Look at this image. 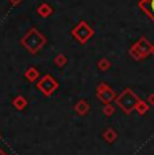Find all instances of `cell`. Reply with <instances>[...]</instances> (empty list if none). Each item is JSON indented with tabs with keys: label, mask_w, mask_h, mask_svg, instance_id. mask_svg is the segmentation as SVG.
I'll list each match as a JSON object with an SVG mask.
<instances>
[{
	"label": "cell",
	"mask_w": 154,
	"mask_h": 155,
	"mask_svg": "<svg viewBox=\"0 0 154 155\" xmlns=\"http://www.w3.org/2000/svg\"><path fill=\"white\" fill-rule=\"evenodd\" d=\"M150 54H153V55H154V45L152 46V51H150Z\"/></svg>",
	"instance_id": "19"
},
{
	"label": "cell",
	"mask_w": 154,
	"mask_h": 155,
	"mask_svg": "<svg viewBox=\"0 0 154 155\" xmlns=\"http://www.w3.org/2000/svg\"><path fill=\"white\" fill-rule=\"evenodd\" d=\"M20 43H22V46L25 47L27 51L35 54V53H38L43 46H45L46 38H45V35L39 31V30L30 28L25 34V37L20 39Z\"/></svg>",
	"instance_id": "1"
},
{
	"label": "cell",
	"mask_w": 154,
	"mask_h": 155,
	"mask_svg": "<svg viewBox=\"0 0 154 155\" xmlns=\"http://www.w3.org/2000/svg\"><path fill=\"white\" fill-rule=\"evenodd\" d=\"M93 34H95L93 28L91 27V26L88 25L85 20H81V22H80L79 25H77L76 27L72 30V35L75 37V39L79 41L81 45L87 43L88 41L92 38Z\"/></svg>",
	"instance_id": "3"
},
{
	"label": "cell",
	"mask_w": 154,
	"mask_h": 155,
	"mask_svg": "<svg viewBox=\"0 0 154 155\" xmlns=\"http://www.w3.org/2000/svg\"><path fill=\"white\" fill-rule=\"evenodd\" d=\"M102 111H103V113H104L105 116H112L115 113V107L112 105L111 103H109V104H104V105H103V108H102Z\"/></svg>",
	"instance_id": "15"
},
{
	"label": "cell",
	"mask_w": 154,
	"mask_h": 155,
	"mask_svg": "<svg viewBox=\"0 0 154 155\" xmlns=\"http://www.w3.org/2000/svg\"><path fill=\"white\" fill-rule=\"evenodd\" d=\"M97 68H99L100 70L105 71V70H108L109 68H111V64H109V61L107 58H102L99 62H97Z\"/></svg>",
	"instance_id": "16"
},
{
	"label": "cell",
	"mask_w": 154,
	"mask_h": 155,
	"mask_svg": "<svg viewBox=\"0 0 154 155\" xmlns=\"http://www.w3.org/2000/svg\"><path fill=\"white\" fill-rule=\"evenodd\" d=\"M75 111H76L77 115H80V116L87 115L88 111H89V104H88L85 100H80L75 105Z\"/></svg>",
	"instance_id": "8"
},
{
	"label": "cell",
	"mask_w": 154,
	"mask_h": 155,
	"mask_svg": "<svg viewBox=\"0 0 154 155\" xmlns=\"http://www.w3.org/2000/svg\"><path fill=\"white\" fill-rule=\"evenodd\" d=\"M116 104L120 107V109L127 113V115H130L132 111L135 109V105L138 104V101L141 100L137 94L132 92V89L130 88H126L122 93L119 94V96H116Z\"/></svg>",
	"instance_id": "2"
},
{
	"label": "cell",
	"mask_w": 154,
	"mask_h": 155,
	"mask_svg": "<svg viewBox=\"0 0 154 155\" xmlns=\"http://www.w3.org/2000/svg\"><path fill=\"white\" fill-rule=\"evenodd\" d=\"M96 97L100 101H102V103L109 104V103H112V101L116 99V93H115L114 89H112L108 84H105V82H102V84L97 86Z\"/></svg>",
	"instance_id": "6"
},
{
	"label": "cell",
	"mask_w": 154,
	"mask_h": 155,
	"mask_svg": "<svg viewBox=\"0 0 154 155\" xmlns=\"http://www.w3.org/2000/svg\"><path fill=\"white\" fill-rule=\"evenodd\" d=\"M12 105L15 107L18 111H23V109L27 107V100L23 96H16L15 99L12 100Z\"/></svg>",
	"instance_id": "11"
},
{
	"label": "cell",
	"mask_w": 154,
	"mask_h": 155,
	"mask_svg": "<svg viewBox=\"0 0 154 155\" xmlns=\"http://www.w3.org/2000/svg\"><path fill=\"white\" fill-rule=\"evenodd\" d=\"M139 7L154 20V0H142L139 3Z\"/></svg>",
	"instance_id": "7"
},
{
	"label": "cell",
	"mask_w": 154,
	"mask_h": 155,
	"mask_svg": "<svg viewBox=\"0 0 154 155\" xmlns=\"http://www.w3.org/2000/svg\"><path fill=\"white\" fill-rule=\"evenodd\" d=\"M103 138H104V140L107 143H114L118 138V134L114 128H107L104 131V134H103Z\"/></svg>",
	"instance_id": "12"
},
{
	"label": "cell",
	"mask_w": 154,
	"mask_h": 155,
	"mask_svg": "<svg viewBox=\"0 0 154 155\" xmlns=\"http://www.w3.org/2000/svg\"><path fill=\"white\" fill-rule=\"evenodd\" d=\"M37 88L42 92L45 96H52L58 88V82L55 81V78L50 74H46L42 78L38 80L37 82Z\"/></svg>",
	"instance_id": "5"
},
{
	"label": "cell",
	"mask_w": 154,
	"mask_h": 155,
	"mask_svg": "<svg viewBox=\"0 0 154 155\" xmlns=\"http://www.w3.org/2000/svg\"><path fill=\"white\" fill-rule=\"evenodd\" d=\"M37 12H38V15H41L42 18H47L49 15L53 14V8L50 7L49 4H46V3H42L41 5H38Z\"/></svg>",
	"instance_id": "10"
},
{
	"label": "cell",
	"mask_w": 154,
	"mask_h": 155,
	"mask_svg": "<svg viewBox=\"0 0 154 155\" xmlns=\"http://www.w3.org/2000/svg\"><path fill=\"white\" fill-rule=\"evenodd\" d=\"M152 46L153 45L150 43L146 38L142 37L141 39H139L138 42L130 49L129 53L134 59H138L139 61V59H143L145 57H147L150 54V51H152Z\"/></svg>",
	"instance_id": "4"
},
{
	"label": "cell",
	"mask_w": 154,
	"mask_h": 155,
	"mask_svg": "<svg viewBox=\"0 0 154 155\" xmlns=\"http://www.w3.org/2000/svg\"><path fill=\"white\" fill-rule=\"evenodd\" d=\"M134 111H137L139 115H145V113L149 111V104H147L146 101H143V100H139L138 104L135 105V109H134Z\"/></svg>",
	"instance_id": "13"
},
{
	"label": "cell",
	"mask_w": 154,
	"mask_h": 155,
	"mask_svg": "<svg viewBox=\"0 0 154 155\" xmlns=\"http://www.w3.org/2000/svg\"><path fill=\"white\" fill-rule=\"evenodd\" d=\"M147 101H149V104L150 105H154V93H152L149 96V99H147Z\"/></svg>",
	"instance_id": "17"
},
{
	"label": "cell",
	"mask_w": 154,
	"mask_h": 155,
	"mask_svg": "<svg viewBox=\"0 0 154 155\" xmlns=\"http://www.w3.org/2000/svg\"><path fill=\"white\" fill-rule=\"evenodd\" d=\"M66 62H68V59H66V57H65L64 54H58L54 58V64L57 65L58 68H64L65 65H66Z\"/></svg>",
	"instance_id": "14"
},
{
	"label": "cell",
	"mask_w": 154,
	"mask_h": 155,
	"mask_svg": "<svg viewBox=\"0 0 154 155\" xmlns=\"http://www.w3.org/2000/svg\"><path fill=\"white\" fill-rule=\"evenodd\" d=\"M25 77L27 78V81L35 82L38 78H39V71H38V69H35L34 66H31L25 71Z\"/></svg>",
	"instance_id": "9"
},
{
	"label": "cell",
	"mask_w": 154,
	"mask_h": 155,
	"mask_svg": "<svg viewBox=\"0 0 154 155\" xmlns=\"http://www.w3.org/2000/svg\"><path fill=\"white\" fill-rule=\"evenodd\" d=\"M0 155H7V154H5V153H4V151H3V150H2V148H0Z\"/></svg>",
	"instance_id": "20"
},
{
	"label": "cell",
	"mask_w": 154,
	"mask_h": 155,
	"mask_svg": "<svg viewBox=\"0 0 154 155\" xmlns=\"http://www.w3.org/2000/svg\"><path fill=\"white\" fill-rule=\"evenodd\" d=\"M22 2H23V0H10V3L12 5H18V4H20Z\"/></svg>",
	"instance_id": "18"
}]
</instances>
